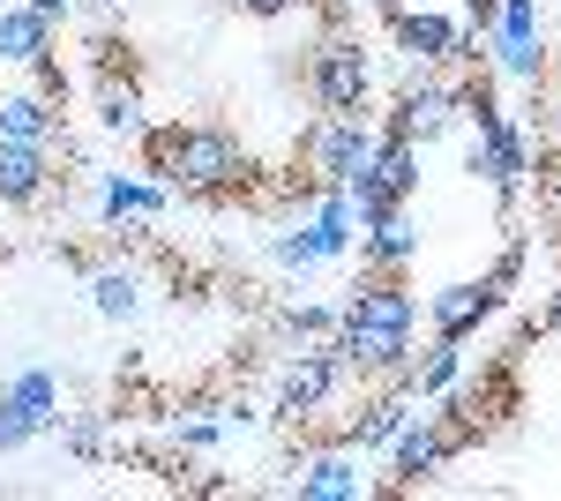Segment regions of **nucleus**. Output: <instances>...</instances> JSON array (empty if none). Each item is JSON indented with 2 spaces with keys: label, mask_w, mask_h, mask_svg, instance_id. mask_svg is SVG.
I'll return each instance as SVG.
<instances>
[{
  "label": "nucleus",
  "mask_w": 561,
  "mask_h": 501,
  "mask_svg": "<svg viewBox=\"0 0 561 501\" xmlns=\"http://www.w3.org/2000/svg\"><path fill=\"white\" fill-rule=\"evenodd\" d=\"M412 330H420V299L404 277H382V270H359V285L345 293L337 307V360H345V375H382L389 389H404L412 397Z\"/></svg>",
  "instance_id": "nucleus-1"
},
{
  "label": "nucleus",
  "mask_w": 561,
  "mask_h": 501,
  "mask_svg": "<svg viewBox=\"0 0 561 501\" xmlns=\"http://www.w3.org/2000/svg\"><path fill=\"white\" fill-rule=\"evenodd\" d=\"M142 158L158 172V187L195 195V203H225V195L255 187V150H248L232 127H210V121L142 127Z\"/></svg>",
  "instance_id": "nucleus-2"
},
{
  "label": "nucleus",
  "mask_w": 561,
  "mask_h": 501,
  "mask_svg": "<svg viewBox=\"0 0 561 501\" xmlns=\"http://www.w3.org/2000/svg\"><path fill=\"white\" fill-rule=\"evenodd\" d=\"M375 150H382V127H375V113H322V121L300 127V172H314L322 187H352L359 172L375 166Z\"/></svg>",
  "instance_id": "nucleus-3"
},
{
  "label": "nucleus",
  "mask_w": 561,
  "mask_h": 501,
  "mask_svg": "<svg viewBox=\"0 0 561 501\" xmlns=\"http://www.w3.org/2000/svg\"><path fill=\"white\" fill-rule=\"evenodd\" d=\"M307 98L322 105V113H367L375 105V53L352 38V31H330V38H314L307 53Z\"/></svg>",
  "instance_id": "nucleus-4"
},
{
  "label": "nucleus",
  "mask_w": 561,
  "mask_h": 501,
  "mask_svg": "<svg viewBox=\"0 0 561 501\" xmlns=\"http://www.w3.org/2000/svg\"><path fill=\"white\" fill-rule=\"evenodd\" d=\"M389 45L412 60V68H479V38L457 23V15H442V8H389Z\"/></svg>",
  "instance_id": "nucleus-5"
},
{
  "label": "nucleus",
  "mask_w": 561,
  "mask_h": 501,
  "mask_svg": "<svg viewBox=\"0 0 561 501\" xmlns=\"http://www.w3.org/2000/svg\"><path fill=\"white\" fill-rule=\"evenodd\" d=\"M465 166H472V180H486L494 195H502V209L517 203L524 172H531V150H524V127L510 121V113H486V121H472V150H465Z\"/></svg>",
  "instance_id": "nucleus-6"
},
{
  "label": "nucleus",
  "mask_w": 561,
  "mask_h": 501,
  "mask_svg": "<svg viewBox=\"0 0 561 501\" xmlns=\"http://www.w3.org/2000/svg\"><path fill=\"white\" fill-rule=\"evenodd\" d=\"M449 121H457V83L442 68H412V83L397 90V105L382 113V135H397V143H434Z\"/></svg>",
  "instance_id": "nucleus-7"
},
{
  "label": "nucleus",
  "mask_w": 561,
  "mask_h": 501,
  "mask_svg": "<svg viewBox=\"0 0 561 501\" xmlns=\"http://www.w3.org/2000/svg\"><path fill=\"white\" fill-rule=\"evenodd\" d=\"M337 382H345V360H337V344H307L285 360V375H277V412H322L330 397H337Z\"/></svg>",
  "instance_id": "nucleus-8"
},
{
  "label": "nucleus",
  "mask_w": 561,
  "mask_h": 501,
  "mask_svg": "<svg viewBox=\"0 0 561 501\" xmlns=\"http://www.w3.org/2000/svg\"><path fill=\"white\" fill-rule=\"evenodd\" d=\"M449 457H457V442L442 434V419H434V412L404 419L397 442H389V487H420V479H434Z\"/></svg>",
  "instance_id": "nucleus-9"
},
{
  "label": "nucleus",
  "mask_w": 561,
  "mask_h": 501,
  "mask_svg": "<svg viewBox=\"0 0 561 501\" xmlns=\"http://www.w3.org/2000/svg\"><path fill=\"white\" fill-rule=\"evenodd\" d=\"M90 113L105 135H121V143H142V127H150V105H142V83L128 76V60H113V68H98V83H90Z\"/></svg>",
  "instance_id": "nucleus-10"
},
{
  "label": "nucleus",
  "mask_w": 561,
  "mask_h": 501,
  "mask_svg": "<svg viewBox=\"0 0 561 501\" xmlns=\"http://www.w3.org/2000/svg\"><path fill=\"white\" fill-rule=\"evenodd\" d=\"M494 60H502V76H517V83H539V0H502V15H494Z\"/></svg>",
  "instance_id": "nucleus-11"
},
{
  "label": "nucleus",
  "mask_w": 561,
  "mask_h": 501,
  "mask_svg": "<svg viewBox=\"0 0 561 501\" xmlns=\"http://www.w3.org/2000/svg\"><path fill=\"white\" fill-rule=\"evenodd\" d=\"M494 315H502V293H494L486 277L442 285V293L427 299V330H434V337H457V344H465V337H472L479 322H494Z\"/></svg>",
  "instance_id": "nucleus-12"
},
{
  "label": "nucleus",
  "mask_w": 561,
  "mask_h": 501,
  "mask_svg": "<svg viewBox=\"0 0 561 501\" xmlns=\"http://www.w3.org/2000/svg\"><path fill=\"white\" fill-rule=\"evenodd\" d=\"M53 150H38V143H0V209H31L53 195Z\"/></svg>",
  "instance_id": "nucleus-13"
},
{
  "label": "nucleus",
  "mask_w": 561,
  "mask_h": 501,
  "mask_svg": "<svg viewBox=\"0 0 561 501\" xmlns=\"http://www.w3.org/2000/svg\"><path fill=\"white\" fill-rule=\"evenodd\" d=\"M173 203V187H158V180H128V172H113L105 187H98V217L105 225H128V232H150L158 217Z\"/></svg>",
  "instance_id": "nucleus-14"
},
{
  "label": "nucleus",
  "mask_w": 561,
  "mask_h": 501,
  "mask_svg": "<svg viewBox=\"0 0 561 501\" xmlns=\"http://www.w3.org/2000/svg\"><path fill=\"white\" fill-rule=\"evenodd\" d=\"M0 143H38V150H53L60 143V105L53 98H38V90H0Z\"/></svg>",
  "instance_id": "nucleus-15"
},
{
  "label": "nucleus",
  "mask_w": 561,
  "mask_h": 501,
  "mask_svg": "<svg viewBox=\"0 0 561 501\" xmlns=\"http://www.w3.org/2000/svg\"><path fill=\"white\" fill-rule=\"evenodd\" d=\"M293 494H300V501H359V494H367L359 457H352L345 442H337V449H322V457H307L300 479H293Z\"/></svg>",
  "instance_id": "nucleus-16"
},
{
  "label": "nucleus",
  "mask_w": 561,
  "mask_h": 501,
  "mask_svg": "<svg viewBox=\"0 0 561 501\" xmlns=\"http://www.w3.org/2000/svg\"><path fill=\"white\" fill-rule=\"evenodd\" d=\"M412 262H420V232H412V217H404V209L359 232V270H382V277H404Z\"/></svg>",
  "instance_id": "nucleus-17"
},
{
  "label": "nucleus",
  "mask_w": 561,
  "mask_h": 501,
  "mask_svg": "<svg viewBox=\"0 0 561 501\" xmlns=\"http://www.w3.org/2000/svg\"><path fill=\"white\" fill-rule=\"evenodd\" d=\"M53 15H38V8H23V0H0V68H31L45 45H53Z\"/></svg>",
  "instance_id": "nucleus-18"
},
{
  "label": "nucleus",
  "mask_w": 561,
  "mask_h": 501,
  "mask_svg": "<svg viewBox=\"0 0 561 501\" xmlns=\"http://www.w3.org/2000/svg\"><path fill=\"white\" fill-rule=\"evenodd\" d=\"M404 419H412L404 389H382V397H367V405H359V419L345 426V449H352V457H367V449H389Z\"/></svg>",
  "instance_id": "nucleus-19"
},
{
  "label": "nucleus",
  "mask_w": 561,
  "mask_h": 501,
  "mask_svg": "<svg viewBox=\"0 0 561 501\" xmlns=\"http://www.w3.org/2000/svg\"><path fill=\"white\" fill-rule=\"evenodd\" d=\"M83 285H90V307H98L105 322H128L135 307H142V277H135L128 262H90Z\"/></svg>",
  "instance_id": "nucleus-20"
},
{
  "label": "nucleus",
  "mask_w": 561,
  "mask_h": 501,
  "mask_svg": "<svg viewBox=\"0 0 561 501\" xmlns=\"http://www.w3.org/2000/svg\"><path fill=\"white\" fill-rule=\"evenodd\" d=\"M367 180L382 187L389 203H412V195H420V143H397V135H382V150H375Z\"/></svg>",
  "instance_id": "nucleus-21"
},
{
  "label": "nucleus",
  "mask_w": 561,
  "mask_h": 501,
  "mask_svg": "<svg viewBox=\"0 0 561 501\" xmlns=\"http://www.w3.org/2000/svg\"><path fill=\"white\" fill-rule=\"evenodd\" d=\"M457 375H465V344L457 337H434L427 360H412V397H442Z\"/></svg>",
  "instance_id": "nucleus-22"
},
{
  "label": "nucleus",
  "mask_w": 561,
  "mask_h": 501,
  "mask_svg": "<svg viewBox=\"0 0 561 501\" xmlns=\"http://www.w3.org/2000/svg\"><path fill=\"white\" fill-rule=\"evenodd\" d=\"M8 397L31 412V426H38V434L53 426V419H60V382L45 375V367H23V375H8Z\"/></svg>",
  "instance_id": "nucleus-23"
},
{
  "label": "nucleus",
  "mask_w": 561,
  "mask_h": 501,
  "mask_svg": "<svg viewBox=\"0 0 561 501\" xmlns=\"http://www.w3.org/2000/svg\"><path fill=\"white\" fill-rule=\"evenodd\" d=\"M53 434H60V449H68L76 464L105 457V419H53Z\"/></svg>",
  "instance_id": "nucleus-24"
},
{
  "label": "nucleus",
  "mask_w": 561,
  "mask_h": 501,
  "mask_svg": "<svg viewBox=\"0 0 561 501\" xmlns=\"http://www.w3.org/2000/svg\"><path fill=\"white\" fill-rule=\"evenodd\" d=\"M277 330L285 337H300V344H330V337H337V315H330V307H285V315H277Z\"/></svg>",
  "instance_id": "nucleus-25"
},
{
  "label": "nucleus",
  "mask_w": 561,
  "mask_h": 501,
  "mask_svg": "<svg viewBox=\"0 0 561 501\" xmlns=\"http://www.w3.org/2000/svg\"><path fill=\"white\" fill-rule=\"evenodd\" d=\"M524 262H531V240H524V232H510V248L494 254V270H486V285H494V293L510 299V293H517V277H524Z\"/></svg>",
  "instance_id": "nucleus-26"
},
{
  "label": "nucleus",
  "mask_w": 561,
  "mask_h": 501,
  "mask_svg": "<svg viewBox=\"0 0 561 501\" xmlns=\"http://www.w3.org/2000/svg\"><path fill=\"white\" fill-rule=\"evenodd\" d=\"M31 90H38V98H53V105L68 98V68H60V45H45L38 60H31Z\"/></svg>",
  "instance_id": "nucleus-27"
},
{
  "label": "nucleus",
  "mask_w": 561,
  "mask_h": 501,
  "mask_svg": "<svg viewBox=\"0 0 561 501\" xmlns=\"http://www.w3.org/2000/svg\"><path fill=\"white\" fill-rule=\"evenodd\" d=\"M31 434H38V426H31V412H23V405H15V397L0 389V457H15V449H23Z\"/></svg>",
  "instance_id": "nucleus-28"
},
{
  "label": "nucleus",
  "mask_w": 561,
  "mask_h": 501,
  "mask_svg": "<svg viewBox=\"0 0 561 501\" xmlns=\"http://www.w3.org/2000/svg\"><path fill=\"white\" fill-rule=\"evenodd\" d=\"M277 262H285V270H300V277L314 270V262H322V254H314V240H307V225H300V232H285V240H277Z\"/></svg>",
  "instance_id": "nucleus-29"
},
{
  "label": "nucleus",
  "mask_w": 561,
  "mask_h": 501,
  "mask_svg": "<svg viewBox=\"0 0 561 501\" xmlns=\"http://www.w3.org/2000/svg\"><path fill=\"white\" fill-rule=\"evenodd\" d=\"M217 434H225V419H187V426H173V442H180V449H210Z\"/></svg>",
  "instance_id": "nucleus-30"
},
{
  "label": "nucleus",
  "mask_w": 561,
  "mask_h": 501,
  "mask_svg": "<svg viewBox=\"0 0 561 501\" xmlns=\"http://www.w3.org/2000/svg\"><path fill=\"white\" fill-rule=\"evenodd\" d=\"M240 15H255V23H277V15H300L307 0H232Z\"/></svg>",
  "instance_id": "nucleus-31"
},
{
  "label": "nucleus",
  "mask_w": 561,
  "mask_h": 501,
  "mask_svg": "<svg viewBox=\"0 0 561 501\" xmlns=\"http://www.w3.org/2000/svg\"><path fill=\"white\" fill-rule=\"evenodd\" d=\"M494 15H502V0H465V31H472V38L494 31Z\"/></svg>",
  "instance_id": "nucleus-32"
},
{
  "label": "nucleus",
  "mask_w": 561,
  "mask_h": 501,
  "mask_svg": "<svg viewBox=\"0 0 561 501\" xmlns=\"http://www.w3.org/2000/svg\"><path fill=\"white\" fill-rule=\"evenodd\" d=\"M90 15H98V23H113V15H121V8H128V0H83Z\"/></svg>",
  "instance_id": "nucleus-33"
},
{
  "label": "nucleus",
  "mask_w": 561,
  "mask_h": 501,
  "mask_svg": "<svg viewBox=\"0 0 561 501\" xmlns=\"http://www.w3.org/2000/svg\"><path fill=\"white\" fill-rule=\"evenodd\" d=\"M23 8H38V15H53V23H60V15H68L76 0H23Z\"/></svg>",
  "instance_id": "nucleus-34"
},
{
  "label": "nucleus",
  "mask_w": 561,
  "mask_h": 501,
  "mask_svg": "<svg viewBox=\"0 0 561 501\" xmlns=\"http://www.w3.org/2000/svg\"><path fill=\"white\" fill-rule=\"evenodd\" d=\"M367 8H382V15H389V8H397V0H367Z\"/></svg>",
  "instance_id": "nucleus-35"
}]
</instances>
